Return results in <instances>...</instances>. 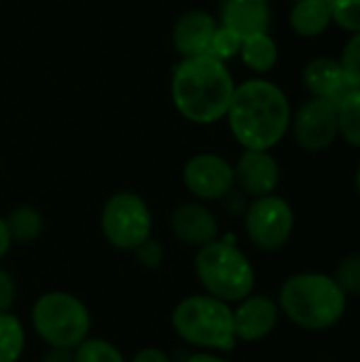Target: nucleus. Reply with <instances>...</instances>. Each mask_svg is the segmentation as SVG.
Here are the masks:
<instances>
[{
	"instance_id": "f8f14e48",
	"label": "nucleus",
	"mask_w": 360,
	"mask_h": 362,
	"mask_svg": "<svg viewBox=\"0 0 360 362\" xmlns=\"http://www.w3.org/2000/svg\"><path fill=\"white\" fill-rule=\"evenodd\" d=\"M236 185L250 197H265L276 193L282 172L278 159L269 151L244 148L233 165Z\"/></svg>"
},
{
	"instance_id": "7ed1b4c3",
	"label": "nucleus",
	"mask_w": 360,
	"mask_h": 362,
	"mask_svg": "<svg viewBox=\"0 0 360 362\" xmlns=\"http://www.w3.org/2000/svg\"><path fill=\"white\" fill-rule=\"evenodd\" d=\"M280 312L303 331L333 329L346 314L348 297L333 276L301 272L289 276L278 293Z\"/></svg>"
},
{
	"instance_id": "6e6552de",
	"label": "nucleus",
	"mask_w": 360,
	"mask_h": 362,
	"mask_svg": "<svg viewBox=\"0 0 360 362\" xmlns=\"http://www.w3.org/2000/svg\"><path fill=\"white\" fill-rule=\"evenodd\" d=\"M244 229L252 246L263 252L282 250L295 229V214L291 204L272 193L265 197H257L244 218Z\"/></svg>"
},
{
	"instance_id": "39448f33",
	"label": "nucleus",
	"mask_w": 360,
	"mask_h": 362,
	"mask_svg": "<svg viewBox=\"0 0 360 362\" xmlns=\"http://www.w3.org/2000/svg\"><path fill=\"white\" fill-rule=\"evenodd\" d=\"M195 276L206 295L225 303H238L255 291V267L231 242L214 240L195 255Z\"/></svg>"
},
{
	"instance_id": "4468645a",
	"label": "nucleus",
	"mask_w": 360,
	"mask_h": 362,
	"mask_svg": "<svg viewBox=\"0 0 360 362\" xmlns=\"http://www.w3.org/2000/svg\"><path fill=\"white\" fill-rule=\"evenodd\" d=\"M172 233L178 242L187 246L202 248L214 240H219V223L210 208L199 202L180 204L170 218Z\"/></svg>"
},
{
	"instance_id": "1a4fd4ad",
	"label": "nucleus",
	"mask_w": 360,
	"mask_h": 362,
	"mask_svg": "<svg viewBox=\"0 0 360 362\" xmlns=\"http://www.w3.org/2000/svg\"><path fill=\"white\" fill-rule=\"evenodd\" d=\"M299 148L308 153L327 151L335 138L337 129V106L329 100L310 95L291 117V127Z\"/></svg>"
},
{
	"instance_id": "a878e982",
	"label": "nucleus",
	"mask_w": 360,
	"mask_h": 362,
	"mask_svg": "<svg viewBox=\"0 0 360 362\" xmlns=\"http://www.w3.org/2000/svg\"><path fill=\"white\" fill-rule=\"evenodd\" d=\"M339 64L352 87H360V32H354L350 40L344 45Z\"/></svg>"
},
{
	"instance_id": "9d476101",
	"label": "nucleus",
	"mask_w": 360,
	"mask_h": 362,
	"mask_svg": "<svg viewBox=\"0 0 360 362\" xmlns=\"http://www.w3.org/2000/svg\"><path fill=\"white\" fill-rule=\"evenodd\" d=\"M182 182L195 199L216 202L236 187L233 165L216 153H197L185 163Z\"/></svg>"
},
{
	"instance_id": "20e7f679",
	"label": "nucleus",
	"mask_w": 360,
	"mask_h": 362,
	"mask_svg": "<svg viewBox=\"0 0 360 362\" xmlns=\"http://www.w3.org/2000/svg\"><path fill=\"white\" fill-rule=\"evenodd\" d=\"M176 335L199 350L231 352L238 344L233 333V310L210 295H191L176 303L172 312Z\"/></svg>"
},
{
	"instance_id": "7c9ffc66",
	"label": "nucleus",
	"mask_w": 360,
	"mask_h": 362,
	"mask_svg": "<svg viewBox=\"0 0 360 362\" xmlns=\"http://www.w3.org/2000/svg\"><path fill=\"white\" fill-rule=\"evenodd\" d=\"M185 362H229L227 358L219 356L216 352H210V350H202V352H195L191 354L189 358H185Z\"/></svg>"
},
{
	"instance_id": "c756f323",
	"label": "nucleus",
	"mask_w": 360,
	"mask_h": 362,
	"mask_svg": "<svg viewBox=\"0 0 360 362\" xmlns=\"http://www.w3.org/2000/svg\"><path fill=\"white\" fill-rule=\"evenodd\" d=\"M40 362H74V352L66 348H49Z\"/></svg>"
},
{
	"instance_id": "0eeeda50",
	"label": "nucleus",
	"mask_w": 360,
	"mask_h": 362,
	"mask_svg": "<svg viewBox=\"0 0 360 362\" xmlns=\"http://www.w3.org/2000/svg\"><path fill=\"white\" fill-rule=\"evenodd\" d=\"M104 240L123 252H134L153 233V214L149 204L132 191L112 193L100 214Z\"/></svg>"
},
{
	"instance_id": "5701e85b",
	"label": "nucleus",
	"mask_w": 360,
	"mask_h": 362,
	"mask_svg": "<svg viewBox=\"0 0 360 362\" xmlns=\"http://www.w3.org/2000/svg\"><path fill=\"white\" fill-rule=\"evenodd\" d=\"M331 13V21L342 30L360 32V0H325Z\"/></svg>"
},
{
	"instance_id": "aec40b11",
	"label": "nucleus",
	"mask_w": 360,
	"mask_h": 362,
	"mask_svg": "<svg viewBox=\"0 0 360 362\" xmlns=\"http://www.w3.org/2000/svg\"><path fill=\"white\" fill-rule=\"evenodd\" d=\"M25 350V329L21 320L4 312L0 314V362H19Z\"/></svg>"
},
{
	"instance_id": "4be33fe9",
	"label": "nucleus",
	"mask_w": 360,
	"mask_h": 362,
	"mask_svg": "<svg viewBox=\"0 0 360 362\" xmlns=\"http://www.w3.org/2000/svg\"><path fill=\"white\" fill-rule=\"evenodd\" d=\"M72 352L74 362H127L123 352L115 344L98 337H87Z\"/></svg>"
},
{
	"instance_id": "f257e3e1",
	"label": "nucleus",
	"mask_w": 360,
	"mask_h": 362,
	"mask_svg": "<svg viewBox=\"0 0 360 362\" xmlns=\"http://www.w3.org/2000/svg\"><path fill=\"white\" fill-rule=\"evenodd\" d=\"M291 102L272 81L248 78L236 85L225 115L231 136L242 148L272 151L291 127Z\"/></svg>"
},
{
	"instance_id": "393cba45",
	"label": "nucleus",
	"mask_w": 360,
	"mask_h": 362,
	"mask_svg": "<svg viewBox=\"0 0 360 362\" xmlns=\"http://www.w3.org/2000/svg\"><path fill=\"white\" fill-rule=\"evenodd\" d=\"M335 282L346 293V297L360 295V255L346 257L335 269Z\"/></svg>"
},
{
	"instance_id": "b1692460",
	"label": "nucleus",
	"mask_w": 360,
	"mask_h": 362,
	"mask_svg": "<svg viewBox=\"0 0 360 362\" xmlns=\"http://www.w3.org/2000/svg\"><path fill=\"white\" fill-rule=\"evenodd\" d=\"M240 47H242V38L236 32H231L229 28L219 23V28H216V32L212 36L210 49H208V55H212V57H216L221 62H227V59L238 57Z\"/></svg>"
},
{
	"instance_id": "bb28decb",
	"label": "nucleus",
	"mask_w": 360,
	"mask_h": 362,
	"mask_svg": "<svg viewBox=\"0 0 360 362\" xmlns=\"http://www.w3.org/2000/svg\"><path fill=\"white\" fill-rule=\"evenodd\" d=\"M134 257H136V261H138L142 267H146V269H157V267L163 263L166 252H163L161 242L153 240V235H151L149 240H144V242L134 250Z\"/></svg>"
},
{
	"instance_id": "2eb2a0df",
	"label": "nucleus",
	"mask_w": 360,
	"mask_h": 362,
	"mask_svg": "<svg viewBox=\"0 0 360 362\" xmlns=\"http://www.w3.org/2000/svg\"><path fill=\"white\" fill-rule=\"evenodd\" d=\"M301 81L310 95L333 102L335 106L354 89L346 78L339 59L333 57H314L306 64L301 72Z\"/></svg>"
},
{
	"instance_id": "412c9836",
	"label": "nucleus",
	"mask_w": 360,
	"mask_h": 362,
	"mask_svg": "<svg viewBox=\"0 0 360 362\" xmlns=\"http://www.w3.org/2000/svg\"><path fill=\"white\" fill-rule=\"evenodd\" d=\"M337 129L350 146L360 148V87L337 104Z\"/></svg>"
},
{
	"instance_id": "f3484780",
	"label": "nucleus",
	"mask_w": 360,
	"mask_h": 362,
	"mask_svg": "<svg viewBox=\"0 0 360 362\" xmlns=\"http://www.w3.org/2000/svg\"><path fill=\"white\" fill-rule=\"evenodd\" d=\"M291 30L303 38H316L329 30L331 13L325 0H295L289 13Z\"/></svg>"
},
{
	"instance_id": "6ab92c4d",
	"label": "nucleus",
	"mask_w": 360,
	"mask_h": 362,
	"mask_svg": "<svg viewBox=\"0 0 360 362\" xmlns=\"http://www.w3.org/2000/svg\"><path fill=\"white\" fill-rule=\"evenodd\" d=\"M4 223H6V229H8V235L13 240V244H30L34 242L40 233H42V227H45V221H42V214L32 208V206H17L13 208L6 216H4Z\"/></svg>"
},
{
	"instance_id": "dca6fc26",
	"label": "nucleus",
	"mask_w": 360,
	"mask_h": 362,
	"mask_svg": "<svg viewBox=\"0 0 360 362\" xmlns=\"http://www.w3.org/2000/svg\"><path fill=\"white\" fill-rule=\"evenodd\" d=\"M219 23L240 38L267 32L272 23L269 0H223Z\"/></svg>"
},
{
	"instance_id": "a211bd4d",
	"label": "nucleus",
	"mask_w": 360,
	"mask_h": 362,
	"mask_svg": "<svg viewBox=\"0 0 360 362\" xmlns=\"http://www.w3.org/2000/svg\"><path fill=\"white\" fill-rule=\"evenodd\" d=\"M238 55L244 62V66H248L252 72L265 74L274 70V66L278 64V45L267 32L252 34L242 38V47Z\"/></svg>"
},
{
	"instance_id": "9b49d317",
	"label": "nucleus",
	"mask_w": 360,
	"mask_h": 362,
	"mask_svg": "<svg viewBox=\"0 0 360 362\" xmlns=\"http://www.w3.org/2000/svg\"><path fill=\"white\" fill-rule=\"evenodd\" d=\"M280 308L267 295H248L233 310V333L242 344H257L269 337L278 325Z\"/></svg>"
},
{
	"instance_id": "2f4dec72",
	"label": "nucleus",
	"mask_w": 360,
	"mask_h": 362,
	"mask_svg": "<svg viewBox=\"0 0 360 362\" xmlns=\"http://www.w3.org/2000/svg\"><path fill=\"white\" fill-rule=\"evenodd\" d=\"M11 246H13V240H11V235H8L4 216H0V259L11 250Z\"/></svg>"
},
{
	"instance_id": "ddd939ff",
	"label": "nucleus",
	"mask_w": 360,
	"mask_h": 362,
	"mask_svg": "<svg viewBox=\"0 0 360 362\" xmlns=\"http://www.w3.org/2000/svg\"><path fill=\"white\" fill-rule=\"evenodd\" d=\"M219 28L214 15L202 8L185 11L172 28V45L180 57L208 55L212 36Z\"/></svg>"
},
{
	"instance_id": "423d86ee",
	"label": "nucleus",
	"mask_w": 360,
	"mask_h": 362,
	"mask_svg": "<svg viewBox=\"0 0 360 362\" xmlns=\"http://www.w3.org/2000/svg\"><path fill=\"white\" fill-rule=\"evenodd\" d=\"M32 327L49 348L74 350L91 333L89 308L72 293L49 291L32 305Z\"/></svg>"
},
{
	"instance_id": "f03ea898",
	"label": "nucleus",
	"mask_w": 360,
	"mask_h": 362,
	"mask_svg": "<svg viewBox=\"0 0 360 362\" xmlns=\"http://www.w3.org/2000/svg\"><path fill=\"white\" fill-rule=\"evenodd\" d=\"M236 81L225 62L212 55L180 57L174 66L170 95L182 119L195 125H212L225 119Z\"/></svg>"
},
{
	"instance_id": "cd10ccee",
	"label": "nucleus",
	"mask_w": 360,
	"mask_h": 362,
	"mask_svg": "<svg viewBox=\"0 0 360 362\" xmlns=\"http://www.w3.org/2000/svg\"><path fill=\"white\" fill-rule=\"evenodd\" d=\"M15 297H17L15 278L11 276V272L0 267V314L11 312V308L15 303Z\"/></svg>"
},
{
	"instance_id": "473e14b6",
	"label": "nucleus",
	"mask_w": 360,
	"mask_h": 362,
	"mask_svg": "<svg viewBox=\"0 0 360 362\" xmlns=\"http://www.w3.org/2000/svg\"><path fill=\"white\" fill-rule=\"evenodd\" d=\"M356 191H359V195H360V165H359V170H356Z\"/></svg>"
},
{
	"instance_id": "c85d7f7f",
	"label": "nucleus",
	"mask_w": 360,
	"mask_h": 362,
	"mask_svg": "<svg viewBox=\"0 0 360 362\" xmlns=\"http://www.w3.org/2000/svg\"><path fill=\"white\" fill-rule=\"evenodd\" d=\"M127 362H172V361H170V356H168V352H166V350L155 348V346H149V348L138 350V352L132 356V361H127Z\"/></svg>"
}]
</instances>
